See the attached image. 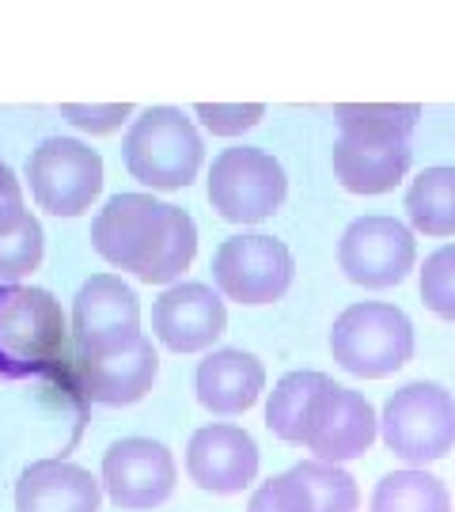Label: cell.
Wrapping results in <instances>:
<instances>
[{
	"instance_id": "cell-26",
	"label": "cell",
	"mask_w": 455,
	"mask_h": 512,
	"mask_svg": "<svg viewBox=\"0 0 455 512\" xmlns=\"http://www.w3.org/2000/svg\"><path fill=\"white\" fill-rule=\"evenodd\" d=\"M247 512H319L315 509V497H311L308 482L296 475V471H285V475H273L270 482H262L251 501H247Z\"/></svg>"
},
{
	"instance_id": "cell-22",
	"label": "cell",
	"mask_w": 455,
	"mask_h": 512,
	"mask_svg": "<svg viewBox=\"0 0 455 512\" xmlns=\"http://www.w3.org/2000/svg\"><path fill=\"white\" fill-rule=\"evenodd\" d=\"M368 512H452V494L437 475L406 467L376 482Z\"/></svg>"
},
{
	"instance_id": "cell-7",
	"label": "cell",
	"mask_w": 455,
	"mask_h": 512,
	"mask_svg": "<svg viewBox=\"0 0 455 512\" xmlns=\"http://www.w3.org/2000/svg\"><path fill=\"white\" fill-rule=\"evenodd\" d=\"M289 194L285 167L266 148H224L209 167V205L232 224H258L273 217Z\"/></svg>"
},
{
	"instance_id": "cell-10",
	"label": "cell",
	"mask_w": 455,
	"mask_h": 512,
	"mask_svg": "<svg viewBox=\"0 0 455 512\" xmlns=\"http://www.w3.org/2000/svg\"><path fill=\"white\" fill-rule=\"evenodd\" d=\"M418 262L414 232L395 217H357L338 239V266L361 289L402 285Z\"/></svg>"
},
{
	"instance_id": "cell-21",
	"label": "cell",
	"mask_w": 455,
	"mask_h": 512,
	"mask_svg": "<svg viewBox=\"0 0 455 512\" xmlns=\"http://www.w3.org/2000/svg\"><path fill=\"white\" fill-rule=\"evenodd\" d=\"M46 232L27 205L0 209V285H23L42 266Z\"/></svg>"
},
{
	"instance_id": "cell-23",
	"label": "cell",
	"mask_w": 455,
	"mask_h": 512,
	"mask_svg": "<svg viewBox=\"0 0 455 512\" xmlns=\"http://www.w3.org/2000/svg\"><path fill=\"white\" fill-rule=\"evenodd\" d=\"M418 118V103H338L334 107L338 133H346V137H402V141H410Z\"/></svg>"
},
{
	"instance_id": "cell-15",
	"label": "cell",
	"mask_w": 455,
	"mask_h": 512,
	"mask_svg": "<svg viewBox=\"0 0 455 512\" xmlns=\"http://www.w3.org/2000/svg\"><path fill=\"white\" fill-rule=\"evenodd\" d=\"M160 376V357L145 334L126 349L99 353V357H76V384L84 399L99 406H133L141 403Z\"/></svg>"
},
{
	"instance_id": "cell-19",
	"label": "cell",
	"mask_w": 455,
	"mask_h": 512,
	"mask_svg": "<svg viewBox=\"0 0 455 512\" xmlns=\"http://www.w3.org/2000/svg\"><path fill=\"white\" fill-rule=\"evenodd\" d=\"M334 384L323 372H289L281 376L277 387L270 391V403H266V429L285 444H304L308 437L311 414L319 395Z\"/></svg>"
},
{
	"instance_id": "cell-28",
	"label": "cell",
	"mask_w": 455,
	"mask_h": 512,
	"mask_svg": "<svg viewBox=\"0 0 455 512\" xmlns=\"http://www.w3.org/2000/svg\"><path fill=\"white\" fill-rule=\"evenodd\" d=\"M61 118H69L76 129H84V133H95V137H103V133H114V129H122L133 118V107L129 103H107V107H88V103H61Z\"/></svg>"
},
{
	"instance_id": "cell-25",
	"label": "cell",
	"mask_w": 455,
	"mask_h": 512,
	"mask_svg": "<svg viewBox=\"0 0 455 512\" xmlns=\"http://www.w3.org/2000/svg\"><path fill=\"white\" fill-rule=\"evenodd\" d=\"M421 304L455 323V243H444L421 266Z\"/></svg>"
},
{
	"instance_id": "cell-5",
	"label": "cell",
	"mask_w": 455,
	"mask_h": 512,
	"mask_svg": "<svg viewBox=\"0 0 455 512\" xmlns=\"http://www.w3.org/2000/svg\"><path fill=\"white\" fill-rule=\"evenodd\" d=\"M380 433L402 463H437L455 448V395L429 380L399 387L383 406Z\"/></svg>"
},
{
	"instance_id": "cell-13",
	"label": "cell",
	"mask_w": 455,
	"mask_h": 512,
	"mask_svg": "<svg viewBox=\"0 0 455 512\" xmlns=\"http://www.w3.org/2000/svg\"><path fill=\"white\" fill-rule=\"evenodd\" d=\"M376 433H380V418L361 391L330 384L315 403L304 448L311 452V459L346 463V459L364 456L376 444Z\"/></svg>"
},
{
	"instance_id": "cell-24",
	"label": "cell",
	"mask_w": 455,
	"mask_h": 512,
	"mask_svg": "<svg viewBox=\"0 0 455 512\" xmlns=\"http://www.w3.org/2000/svg\"><path fill=\"white\" fill-rule=\"evenodd\" d=\"M296 475L308 482L315 509L319 512H357L361 509V490L349 471H342L338 463H323V459H304L292 467Z\"/></svg>"
},
{
	"instance_id": "cell-16",
	"label": "cell",
	"mask_w": 455,
	"mask_h": 512,
	"mask_svg": "<svg viewBox=\"0 0 455 512\" xmlns=\"http://www.w3.org/2000/svg\"><path fill=\"white\" fill-rule=\"evenodd\" d=\"M330 164L334 179L346 186L349 194H387L406 179V171L414 164V148L402 137H346L338 133V141L330 148Z\"/></svg>"
},
{
	"instance_id": "cell-3",
	"label": "cell",
	"mask_w": 455,
	"mask_h": 512,
	"mask_svg": "<svg viewBox=\"0 0 455 512\" xmlns=\"http://www.w3.org/2000/svg\"><path fill=\"white\" fill-rule=\"evenodd\" d=\"M69 319L50 289L0 285V372L27 376L61 361Z\"/></svg>"
},
{
	"instance_id": "cell-11",
	"label": "cell",
	"mask_w": 455,
	"mask_h": 512,
	"mask_svg": "<svg viewBox=\"0 0 455 512\" xmlns=\"http://www.w3.org/2000/svg\"><path fill=\"white\" fill-rule=\"evenodd\" d=\"M103 490L118 509L145 512L164 505L167 497L175 494L179 482V467L171 448L160 440L148 437H126L114 440L103 456Z\"/></svg>"
},
{
	"instance_id": "cell-2",
	"label": "cell",
	"mask_w": 455,
	"mask_h": 512,
	"mask_svg": "<svg viewBox=\"0 0 455 512\" xmlns=\"http://www.w3.org/2000/svg\"><path fill=\"white\" fill-rule=\"evenodd\" d=\"M126 171L148 190H186L198 179L205 145L179 107H148L129 122L122 145Z\"/></svg>"
},
{
	"instance_id": "cell-29",
	"label": "cell",
	"mask_w": 455,
	"mask_h": 512,
	"mask_svg": "<svg viewBox=\"0 0 455 512\" xmlns=\"http://www.w3.org/2000/svg\"><path fill=\"white\" fill-rule=\"evenodd\" d=\"M8 205H23V183L16 179V171L0 160V209Z\"/></svg>"
},
{
	"instance_id": "cell-14",
	"label": "cell",
	"mask_w": 455,
	"mask_h": 512,
	"mask_svg": "<svg viewBox=\"0 0 455 512\" xmlns=\"http://www.w3.org/2000/svg\"><path fill=\"white\" fill-rule=\"evenodd\" d=\"M186 475L205 494H243L258 475V444L247 429L217 421L186 444Z\"/></svg>"
},
{
	"instance_id": "cell-1",
	"label": "cell",
	"mask_w": 455,
	"mask_h": 512,
	"mask_svg": "<svg viewBox=\"0 0 455 512\" xmlns=\"http://www.w3.org/2000/svg\"><path fill=\"white\" fill-rule=\"evenodd\" d=\"M91 247L145 285H175L198 255V224L152 194H114L91 220Z\"/></svg>"
},
{
	"instance_id": "cell-27",
	"label": "cell",
	"mask_w": 455,
	"mask_h": 512,
	"mask_svg": "<svg viewBox=\"0 0 455 512\" xmlns=\"http://www.w3.org/2000/svg\"><path fill=\"white\" fill-rule=\"evenodd\" d=\"M194 114L213 137H239L266 118V107L262 103H198Z\"/></svg>"
},
{
	"instance_id": "cell-17",
	"label": "cell",
	"mask_w": 455,
	"mask_h": 512,
	"mask_svg": "<svg viewBox=\"0 0 455 512\" xmlns=\"http://www.w3.org/2000/svg\"><path fill=\"white\" fill-rule=\"evenodd\" d=\"M198 403L217 418L247 414L266 391V368L247 349H213L194 372Z\"/></svg>"
},
{
	"instance_id": "cell-9",
	"label": "cell",
	"mask_w": 455,
	"mask_h": 512,
	"mask_svg": "<svg viewBox=\"0 0 455 512\" xmlns=\"http://www.w3.org/2000/svg\"><path fill=\"white\" fill-rule=\"evenodd\" d=\"M69 334L80 357L126 349L141 338V300L118 274H91L73 296Z\"/></svg>"
},
{
	"instance_id": "cell-20",
	"label": "cell",
	"mask_w": 455,
	"mask_h": 512,
	"mask_svg": "<svg viewBox=\"0 0 455 512\" xmlns=\"http://www.w3.org/2000/svg\"><path fill=\"white\" fill-rule=\"evenodd\" d=\"M406 217L421 236H455V167H425L421 171L406 190Z\"/></svg>"
},
{
	"instance_id": "cell-12",
	"label": "cell",
	"mask_w": 455,
	"mask_h": 512,
	"mask_svg": "<svg viewBox=\"0 0 455 512\" xmlns=\"http://www.w3.org/2000/svg\"><path fill=\"white\" fill-rule=\"evenodd\" d=\"M228 330L224 296L201 281L167 285L152 304V334L171 353H201Z\"/></svg>"
},
{
	"instance_id": "cell-4",
	"label": "cell",
	"mask_w": 455,
	"mask_h": 512,
	"mask_svg": "<svg viewBox=\"0 0 455 512\" xmlns=\"http://www.w3.org/2000/svg\"><path fill=\"white\" fill-rule=\"evenodd\" d=\"M330 353L361 380L395 376L414 357V323L402 308L383 300L349 304L330 327Z\"/></svg>"
},
{
	"instance_id": "cell-18",
	"label": "cell",
	"mask_w": 455,
	"mask_h": 512,
	"mask_svg": "<svg viewBox=\"0 0 455 512\" xmlns=\"http://www.w3.org/2000/svg\"><path fill=\"white\" fill-rule=\"evenodd\" d=\"M103 482L69 459L31 463L16 482V512H99Z\"/></svg>"
},
{
	"instance_id": "cell-6",
	"label": "cell",
	"mask_w": 455,
	"mask_h": 512,
	"mask_svg": "<svg viewBox=\"0 0 455 512\" xmlns=\"http://www.w3.org/2000/svg\"><path fill=\"white\" fill-rule=\"evenodd\" d=\"M27 186L38 209L80 217L103 194V156L76 137H46L27 156Z\"/></svg>"
},
{
	"instance_id": "cell-8",
	"label": "cell",
	"mask_w": 455,
	"mask_h": 512,
	"mask_svg": "<svg viewBox=\"0 0 455 512\" xmlns=\"http://www.w3.org/2000/svg\"><path fill=\"white\" fill-rule=\"evenodd\" d=\"M296 262L292 251L273 236H228L213 255V285L224 300H236L243 308L273 304L289 293Z\"/></svg>"
}]
</instances>
